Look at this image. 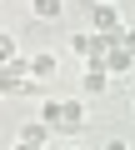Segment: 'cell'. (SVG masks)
Returning a JSON list of instances; mask_svg holds the SVG:
<instances>
[{"label":"cell","mask_w":135,"mask_h":150,"mask_svg":"<svg viewBox=\"0 0 135 150\" xmlns=\"http://www.w3.org/2000/svg\"><path fill=\"white\" fill-rule=\"evenodd\" d=\"M25 75H30V60L15 50L10 60H0V95H20L25 90Z\"/></svg>","instance_id":"6da1fadb"},{"label":"cell","mask_w":135,"mask_h":150,"mask_svg":"<svg viewBox=\"0 0 135 150\" xmlns=\"http://www.w3.org/2000/svg\"><path fill=\"white\" fill-rule=\"evenodd\" d=\"M115 45V35H100V30H85V35H70V50L80 55V60H100L105 50Z\"/></svg>","instance_id":"7a4b0ae2"},{"label":"cell","mask_w":135,"mask_h":150,"mask_svg":"<svg viewBox=\"0 0 135 150\" xmlns=\"http://www.w3.org/2000/svg\"><path fill=\"white\" fill-rule=\"evenodd\" d=\"M110 90V70L100 60H85V75H80V95H105Z\"/></svg>","instance_id":"3957f363"},{"label":"cell","mask_w":135,"mask_h":150,"mask_svg":"<svg viewBox=\"0 0 135 150\" xmlns=\"http://www.w3.org/2000/svg\"><path fill=\"white\" fill-rule=\"evenodd\" d=\"M85 125V100L70 95V100H60V130H80Z\"/></svg>","instance_id":"277c9868"},{"label":"cell","mask_w":135,"mask_h":150,"mask_svg":"<svg viewBox=\"0 0 135 150\" xmlns=\"http://www.w3.org/2000/svg\"><path fill=\"white\" fill-rule=\"evenodd\" d=\"M95 30H100V35H115V30H120V10H115V0H100V5H95Z\"/></svg>","instance_id":"5b68a950"},{"label":"cell","mask_w":135,"mask_h":150,"mask_svg":"<svg viewBox=\"0 0 135 150\" xmlns=\"http://www.w3.org/2000/svg\"><path fill=\"white\" fill-rule=\"evenodd\" d=\"M100 65H105V70H110V75H125V70H130V65H135V55H130V50H120V45H110V50H105V55H100Z\"/></svg>","instance_id":"8992f818"},{"label":"cell","mask_w":135,"mask_h":150,"mask_svg":"<svg viewBox=\"0 0 135 150\" xmlns=\"http://www.w3.org/2000/svg\"><path fill=\"white\" fill-rule=\"evenodd\" d=\"M25 60H30V75H35V80H50V75H55V65H60L50 50H40V55H25Z\"/></svg>","instance_id":"52a82bcc"},{"label":"cell","mask_w":135,"mask_h":150,"mask_svg":"<svg viewBox=\"0 0 135 150\" xmlns=\"http://www.w3.org/2000/svg\"><path fill=\"white\" fill-rule=\"evenodd\" d=\"M45 135H50V125H45V120H25L15 140H20V145H45Z\"/></svg>","instance_id":"ba28073f"},{"label":"cell","mask_w":135,"mask_h":150,"mask_svg":"<svg viewBox=\"0 0 135 150\" xmlns=\"http://www.w3.org/2000/svg\"><path fill=\"white\" fill-rule=\"evenodd\" d=\"M30 10H35V20H60L65 0H30Z\"/></svg>","instance_id":"9c48e42d"},{"label":"cell","mask_w":135,"mask_h":150,"mask_svg":"<svg viewBox=\"0 0 135 150\" xmlns=\"http://www.w3.org/2000/svg\"><path fill=\"white\" fill-rule=\"evenodd\" d=\"M35 120H45L50 130H60V100H55V95H45V105H40V115H35Z\"/></svg>","instance_id":"30bf717a"},{"label":"cell","mask_w":135,"mask_h":150,"mask_svg":"<svg viewBox=\"0 0 135 150\" xmlns=\"http://www.w3.org/2000/svg\"><path fill=\"white\" fill-rule=\"evenodd\" d=\"M115 45H120V50H130V55H135V25H120V30H115Z\"/></svg>","instance_id":"8fae6325"},{"label":"cell","mask_w":135,"mask_h":150,"mask_svg":"<svg viewBox=\"0 0 135 150\" xmlns=\"http://www.w3.org/2000/svg\"><path fill=\"white\" fill-rule=\"evenodd\" d=\"M10 55H15V35H10V30H0V60H10Z\"/></svg>","instance_id":"7c38bea8"},{"label":"cell","mask_w":135,"mask_h":150,"mask_svg":"<svg viewBox=\"0 0 135 150\" xmlns=\"http://www.w3.org/2000/svg\"><path fill=\"white\" fill-rule=\"evenodd\" d=\"M105 150H130V145L125 140H105Z\"/></svg>","instance_id":"4fadbf2b"},{"label":"cell","mask_w":135,"mask_h":150,"mask_svg":"<svg viewBox=\"0 0 135 150\" xmlns=\"http://www.w3.org/2000/svg\"><path fill=\"white\" fill-rule=\"evenodd\" d=\"M10 150H45V145H20V140H15V145H10Z\"/></svg>","instance_id":"5bb4252c"},{"label":"cell","mask_w":135,"mask_h":150,"mask_svg":"<svg viewBox=\"0 0 135 150\" xmlns=\"http://www.w3.org/2000/svg\"><path fill=\"white\" fill-rule=\"evenodd\" d=\"M130 100H135V85H130Z\"/></svg>","instance_id":"9a60e30c"},{"label":"cell","mask_w":135,"mask_h":150,"mask_svg":"<svg viewBox=\"0 0 135 150\" xmlns=\"http://www.w3.org/2000/svg\"><path fill=\"white\" fill-rule=\"evenodd\" d=\"M90 5H100V0H90Z\"/></svg>","instance_id":"2e32d148"},{"label":"cell","mask_w":135,"mask_h":150,"mask_svg":"<svg viewBox=\"0 0 135 150\" xmlns=\"http://www.w3.org/2000/svg\"><path fill=\"white\" fill-rule=\"evenodd\" d=\"M70 150H80V145H70Z\"/></svg>","instance_id":"e0dca14e"},{"label":"cell","mask_w":135,"mask_h":150,"mask_svg":"<svg viewBox=\"0 0 135 150\" xmlns=\"http://www.w3.org/2000/svg\"><path fill=\"white\" fill-rule=\"evenodd\" d=\"M130 105H135V100H130Z\"/></svg>","instance_id":"ac0fdd59"},{"label":"cell","mask_w":135,"mask_h":150,"mask_svg":"<svg viewBox=\"0 0 135 150\" xmlns=\"http://www.w3.org/2000/svg\"><path fill=\"white\" fill-rule=\"evenodd\" d=\"M130 150H135V145H130Z\"/></svg>","instance_id":"d6986e66"}]
</instances>
